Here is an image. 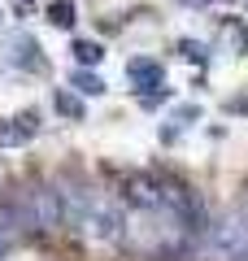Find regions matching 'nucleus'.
I'll use <instances>...</instances> for the list:
<instances>
[{
  "label": "nucleus",
  "mask_w": 248,
  "mask_h": 261,
  "mask_svg": "<svg viewBox=\"0 0 248 261\" xmlns=\"http://www.w3.org/2000/svg\"><path fill=\"white\" fill-rule=\"evenodd\" d=\"M201 235H205L201 222H192V218L170 214V209L157 205V209H135V214L127 218V226H122L118 244H122V252H127L131 261H175V257H183Z\"/></svg>",
  "instance_id": "obj_1"
},
{
  "label": "nucleus",
  "mask_w": 248,
  "mask_h": 261,
  "mask_svg": "<svg viewBox=\"0 0 248 261\" xmlns=\"http://www.w3.org/2000/svg\"><path fill=\"white\" fill-rule=\"evenodd\" d=\"M213 257L218 261H248V196L235 205V214L213 235Z\"/></svg>",
  "instance_id": "obj_2"
},
{
  "label": "nucleus",
  "mask_w": 248,
  "mask_h": 261,
  "mask_svg": "<svg viewBox=\"0 0 248 261\" xmlns=\"http://www.w3.org/2000/svg\"><path fill=\"white\" fill-rule=\"evenodd\" d=\"M27 222L39 226V231H57L65 222V200H61V187H35L27 200Z\"/></svg>",
  "instance_id": "obj_3"
},
{
  "label": "nucleus",
  "mask_w": 248,
  "mask_h": 261,
  "mask_svg": "<svg viewBox=\"0 0 248 261\" xmlns=\"http://www.w3.org/2000/svg\"><path fill=\"white\" fill-rule=\"evenodd\" d=\"M122 226H127V214L118 205H109V200H92V209L83 218V231L92 235V240H118Z\"/></svg>",
  "instance_id": "obj_4"
},
{
  "label": "nucleus",
  "mask_w": 248,
  "mask_h": 261,
  "mask_svg": "<svg viewBox=\"0 0 248 261\" xmlns=\"http://www.w3.org/2000/svg\"><path fill=\"white\" fill-rule=\"evenodd\" d=\"M122 200L131 209H157L161 205V183H157V174H127L122 178Z\"/></svg>",
  "instance_id": "obj_5"
},
{
  "label": "nucleus",
  "mask_w": 248,
  "mask_h": 261,
  "mask_svg": "<svg viewBox=\"0 0 248 261\" xmlns=\"http://www.w3.org/2000/svg\"><path fill=\"white\" fill-rule=\"evenodd\" d=\"M5 57H9L18 70H44V57H39V44L27 35V31H13L9 44H5Z\"/></svg>",
  "instance_id": "obj_6"
},
{
  "label": "nucleus",
  "mask_w": 248,
  "mask_h": 261,
  "mask_svg": "<svg viewBox=\"0 0 248 261\" xmlns=\"http://www.w3.org/2000/svg\"><path fill=\"white\" fill-rule=\"evenodd\" d=\"M127 79L139 87V92H148V87L165 83V70H161V61H153V57H135V61H127Z\"/></svg>",
  "instance_id": "obj_7"
},
{
  "label": "nucleus",
  "mask_w": 248,
  "mask_h": 261,
  "mask_svg": "<svg viewBox=\"0 0 248 261\" xmlns=\"http://www.w3.org/2000/svg\"><path fill=\"white\" fill-rule=\"evenodd\" d=\"M35 135V113H22L13 122H0V148H18Z\"/></svg>",
  "instance_id": "obj_8"
},
{
  "label": "nucleus",
  "mask_w": 248,
  "mask_h": 261,
  "mask_svg": "<svg viewBox=\"0 0 248 261\" xmlns=\"http://www.w3.org/2000/svg\"><path fill=\"white\" fill-rule=\"evenodd\" d=\"M22 240V214L13 205H0V257Z\"/></svg>",
  "instance_id": "obj_9"
},
{
  "label": "nucleus",
  "mask_w": 248,
  "mask_h": 261,
  "mask_svg": "<svg viewBox=\"0 0 248 261\" xmlns=\"http://www.w3.org/2000/svg\"><path fill=\"white\" fill-rule=\"evenodd\" d=\"M218 44H222V48H231L235 57H244V53H248V31H244V22H222Z\"/></svg>",
  "instance_id": "obj_10"
},
{
  "label": "nucleus",
  "mask_w": 248,
  "mask_h": 261,
  "mask_svg": "<svg viewBox=\"0 0 248 261\" xmlns=\"http://www.w3.org/2000/svg\"><path fill=\"white\" fill-rule=\"evenodd\" d=\"M53 109L61 113V118H70V122H83V100L70 92V87H57L53 92Z\"/></svg>",
  "instance_id": "obj_11"
},
{
  "label": "nucleus",
  "mask_w": 248,
  "mask_h": 261,
  "mask_svg": "<svg viewBox=\"0 0 248 261\" xmlns=\"http://www.w3.org/2000/svg\"><path fill=\"white\" fill-rule=\"evenodd\" d=\"M70 53H74V61H79L83 70H92V65H101L105 48L96 44V39H74V44H70Z\"/></svg>",
  "instance_id": "obj_12"
},
{
  "label": "nucleus",
  "mask_w": 248,
  "mask_h": 261,
  "mask_svg": "<svg viewBox=\"0 0 248 261\" xmlns=\"http://www.w3.org/2000/svg\"><path fill=\"white\" fill-rule=\"evenodd\" d=\"M48 22H53V27H61V31H70L74 22H79L74 0H53V5H48Z\"/></svg>",
  "instance_id": "obj_13"
},
{
  "label": "nucleus",
  "mask_w": 248,
  "mask_h": 261,
  "mask_svg": "<svg viewBox=\"0 0 248 261\" xmlns=\"http://www.w3.org/2000/svg\"><path fill=\"white\" fill-rule=\"evenodd\" d=\"M70 87H79L83 96H105V79L96 70H74L70 74Z\"/></svg>",
  "instance_id": "obj_14"
},
{
  "label": "nucleus",
  "mask_w": 248,
  "mask_h": 261,
  "mask_svg": "<svg viewBox=\"0 0 248 261\" xmlns=\"http://www.w3.org/2000/svg\"><path fill=\"white\" fill-rule=\"evenodd\" d=\"M179 57H183V61H196V65H205L209 48H205V44H196V39H179Z\"/></svg>",
  "instance_id": "obj_15"
},
{
  "label": "nucleus",
  "mask_w": 248,
  "mask_h": 261,
  "mask_svg": "<svg viewBox=\"0 0 248 261\" xmlns=\"http://www.w3.org/2000/svg\"><path fill=\"white\" fill-rule=\"evenodd\" d=\"M165 100H170L165 83H161V87H148V92H139V105H144V109H157V105H165Z\"/></svg>",
  "instance_id": "obj_16"
},
{
  "label": "nucleus",
  "mask_w": 248,
  "mask_h": 261,
  "mask_svg": "<svg viewBox=\"0 0 248 261\" xmlns=\"http://www.w3.org/2000/svg\"><path fill=\"white\" fill-rule=\"evenodd\" d=\"M187 122H201V105H179L175 109V126H187Z\"/></svg>",
  "instance_id": "obj_17"
},
{
  "label": "nucleus",
  "mask_w": 248,
  "mask_h": 261,
  "mask_svg": "<svg viewBox=\"0 0 248 261\" xmlns=\"http://www.w3.org/2000/svg\"><path fill=\"white\" fill-rule=\"evenodd\" d=\"M183 5H196V9H201V5H209V0H183Z\"/></svg>",
  "instance_id": "obj_18"
}]
</instances>
